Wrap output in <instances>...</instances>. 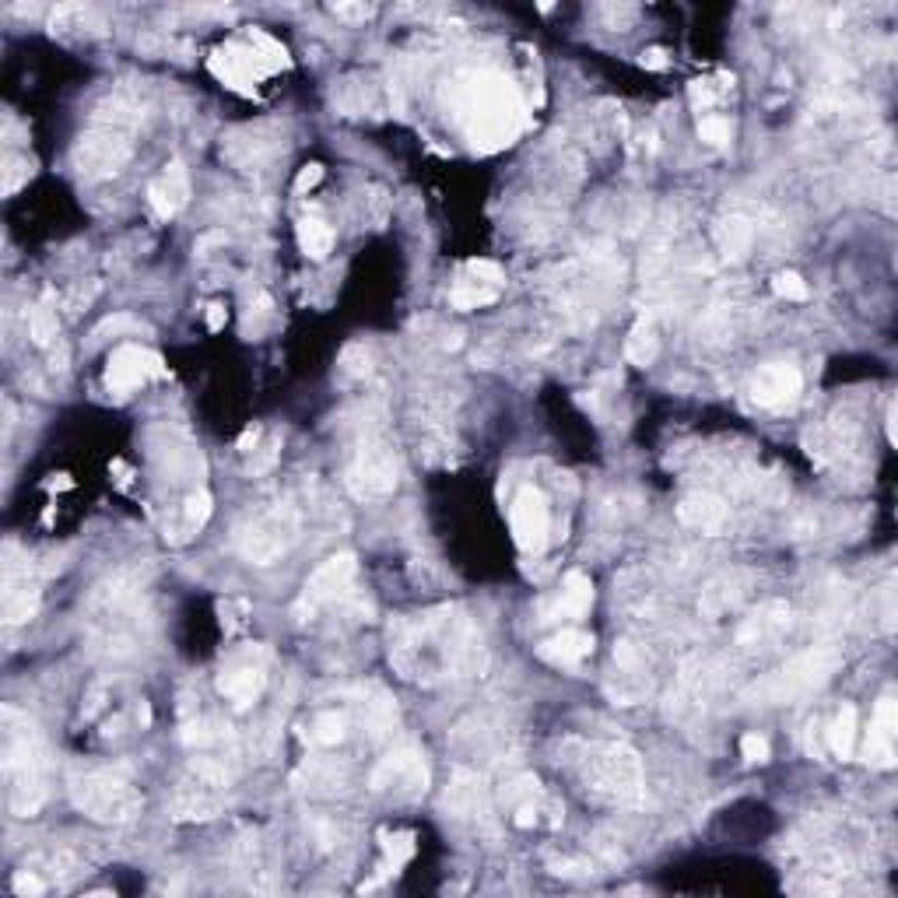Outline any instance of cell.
Here are the masks:
<instances>
[{
	"label": "cell",
	"instance_id": "cell-1",
	"mask_svg": "<svg viewBox=\"0 0 898 898\" xmlns=\"http://www.w3.org/2000/svg\"><path fill=\"white\" fill-rule=\"evenodd\" d=\"M453 113L478 151H495L516 140L524 127V102L502 74H464L453 85Z\"/></svg>",
	"mask_w": 898,
	"mask_h": 898
},
{
	"label": "cell",
	"instance_id": "cell-2",
	"mask_svg": "<svg viewBox=\"0 0 898 898\" xmlns=\"http://www.w3.org/2000/svg\"><path fill=\"white\" fill-rule=\"evenodd\" d=\"M390 656L404 671V677H425L432 671L450 674L464 660L478 656V642L460 618H450V611H439L415 625H404Z\"/></svg>",
	"mask_w": 898,
	"mask_h": 898
},
{
	"label": "cell",
	"instance_id": "cell-3",
	"mask_svg": "<svg viewBox=\"0 0 898 898\" xmlns=\"http://www.w3.org/2000/svg\"><path fill=\"white\" fill-rule=\"evenodd\" d=\"M4 783L14 817H36L46 803V748L36 723L4 709Z\"/></svg>",
	"mask_w": 898,
	"mask_h": 898
},
{
	"label": "cell",
	"instance_id": "cell-4",
	"mask_svg": "<svg viewBox=\"0 0 898 898\" xmlns=\"http://www.w3.org/2000/svg\"><path fill=\"white\" fill-rule=\"evenodd\" d=\"M576 776L582 790L604 803L632 808L642 797V762L622 740H596L587 745L576 759Z\"/></svg>",
	"mask_w": 898,
	"mask_h": 898
},
{
	"label": "cell",
	"instance_id": "cell-5",
	"mask_svg": "<svg viewBox=\"0 0 898 898\" xmlns=\"http://www.w3.org/2000/svg\"><path fill=\"white\" fill-rule=\"evenodd\" d=\"M67 790H71L74 808L88 814L91 822H102V825H127L140 814V808H145V797H140L134 779L120 768L74 772Z\"/></svg>",
	"mask_w": 898,
	"mask_h": 898
},
{
	"label": "cell",
	"instance_id": "cell-6",
	"mask_svg": "<svg viewBox=\"0 0 898 898\" xmlns=\"http://www.w3.org/2000/svg\"><path fill=\"white\" fill-rule=\"evenodd\" d=\"M134 123H137V109L123 106V99H116L113 113L99 116L91 134H85L82 145H77V155H74L77 169H82L85 176H109V172H116L131 155Z\"/></svg>",
	"mask_w": 898,
	"mask_h": 898
},
{
	"label": "cell",
	"instance_id": "cell-7",
	"mask_svg": "<svg viewBox=\"0 0 898 898\" xmlns=\"http://www.w3.org/2000/svg\"><path fill=\"white\" fill-rule=\"evenodd\" d=\"M835 667H839V653H835L832 645H817V650L794 656L786 667H779L776 674H768L765 681L754 685L751 699H759L762 705H779V702L800 699V696H808V691L822 688Z\"/></svg>",
	"mask_w": 898,
	"mask_h": 898
},
{
	"label": "cell",
	"instance_id": "cell-8",
	"mask_svg": "<svg viewBox=\"0 0 898 898\" xmlns=\"http://www.w3.org/2000/svg\"><path fill=\"white\" fill-rule=\"evenodd\" d=\"M285 64H288L285 46H278L271 36H263V33H254L246 42L225 46V50H218L211 57V71L222 77L225 85L239 88V91H249L260 82V77H267L271 71L285 67Z\"/></svg>",
	"mask_w": 898,
	"mask_h": 898
},
{
	"label": "cell",
	"instance_id": "cell-9",
	"mask_svg": "<svg viewBox=\"0 0 898 898\" xmlns=\"http://www.w3.org/2000/svg\"><path fill=\"white\" fill-rule=\"evenodd\" d=\"M229 790H232V768H225L214 759H197L180 783L172 811H176L180 822H208V817H214L225 808Z\"/></svg>",
	"mask_w": 898,
	"mask_h": 898
},
{
	"label": "cell",
	"instance_id": "cell-10",
	"mask_svg": "<svg viewBox=\"0 0 898 898\" xmlns=\"http://www.w3.org/2000/svg\"><path fill=\"white\" fill-rule=\"evenodd\" d=\"M298 541V509L292 506H274L235 533V551L254 562V565H271Z\"/></svg>",
	"mask_w": 898,
	"mask_h": 898
},
{
	"label": "cell",
	"instance_id": "cell-11",
	"mask_svg": "<svg viewBox=\"0 0 898 898\" xmlns=\"http://www.w3.org/2000/svg\"><path fill=\"white\" fill-rule=\"evenodd\" d=\"M355 576H358V562H355V555H334V558H327V562L320 565V569L306 579L303 596H298V604H295V614H298L303 622L317 618V611L330 607V604L341 601V596L352 590Z\"/></svg>",
	"mask_w": 898,
	"mask_h": 898
},
{
	"label": "cell",
	"instance_id": "cell-12",
	"mask_svg": "<svg viewBox=\"0 0 898 898\" xmlns=\"http://www.w3.org/2000/svg\"><path fill=\"white\" fill-rule=\"evenodd\" d=\"M509 524H513V538L516 544L530 551V555H538L548 544V533H551V513H548V499L541 495V488L533 484H524L513 499V509H509Z\"/></svg>",
	"mask_w": 898,
	"mask_h": 898
},
{
	"label": "cell",
	"instance_id": "cell-13",
	"mask_svg": "<svg viewBox=\"0 0 898 898\" xmlns=\"http://www.w3.org/2000/svg\"><path fill=\"white\" fill-rule=\"evenodd\" d=\"M401 481L397 456L383 446H369L358 453V460L348 467V488L358 499H380L390 495Z\"/></svg>",
	"mask_w": 898,
	"mask_h": 898
},
{
	"label": "cell",
	"instance_id": "cell-14",
	"mask_svg": "<svg viewBox=\"0 0 898 898\" xmlns=\"http://www.w3.org/2000/svg\"><path fill=\"white\" fill-rule=\"evenodd\" d=\"M162 376H165V366L155 352L140 348V344H120L113 358H109L106 386L116 393H131L137 386H145L148 380H162Z\"/></svg>",
	"mask_w": 898,
	"mask_h": 898
},
{
	"label": "cell",
	"instance_id": "cell-15",
	"mask_svg": "<svg viewBox=\"0 0 898 898\" xmlns=\"http://www.w3.org/2000/svg\"><path fill=\"white\" fill-rule=\"evenodd\" d=\"M502 285H506V271H502L495 260H470L467 274L456 281L450 292V306L460 312L492 306V303H499Z\"/></svg>",
	"mask_w": 898,
	"mask_h": 898
},
{
	"label": "cell",
	"instance_id": "cell-16",
	"mask_svg": "<svg viewBox=\"0 0 898 898\" xmlns=\"http://www.w3.org/2000/svg\"><path fill=\"white\" fill-rule=\"evenodd\" d=\"M803 390V376L797 366L790 361H768L759 372L751 376V401L759 407H768V411H783V407H790Z\"/></svg>",
	"mask_w": 898,
	"mask_h": 898
},
{
	"label": "cell",
	"instance_id": "cell-17",
	"mask_svg": "<svg viewBox=\"0 0 898 898\" xmlns=\"http://www.w3.org/2000/svg\"><path fill=\"white\" fill-rule=\"evenodd\" d=\"M425 783H429V772H425V762L415 751H401L383 759V765L372 772V786L383 794H393L401 800H411L418 794H425Z\"/></svg>",
	"mask_w": 898,
	"mask_h": 898
},
{
	"label": "cell",
	"instance_id": "cell-18",
	"mask_svg": "<svg viewBox=\"0 0 898 898\" xmlns=\"http://www.w3.org/2000/svg\"><path fill=\"white\" fill-rule=\"evenodd\" d=\"M39 607V582L33 565L8 558L4 562V622L8 625H25Z\"/></svg>",
	"mask_w": 898,
	"mask_h": 898
},
{
	"label": "cell",
	"instance_id": "cell-19",
	"mask_svg": "<svg viewBox=\"0 0 898 898\" xmlns=\"http://www.w3.org/2000/svg\"><path fill=\"white\" fill-rule=\"evenodd\" d=\"M263 688H267V671L254 653L232 660L222 671V677H218V691L232 702V709H249L263 696Z\"/></svg>",
	"mask_w": 898,
	"mask_h": 898
},
{
	"label": "cell",
	"instance_id": "cell-20",
	"mask_svg": "<svg viewBox=\"0 0 898 898\" xmlns=\"http://www.w3.org/2000/svg\"><path fill=\"white\" fill-rule=\"evenodd\" d=\"M895 737H898V705L891 696H885L874 709L871 734H866V745H863V759L877 768H891L895 765Z\"/></svg>",
	"mask_w": 898,
	"mask_h": 898
},
{
	"label": "cell",
	"instance_id": "cell-21",
	"mask_svg": "<svg viewBox=\"0 0 898 898\" xmlns=\"http://www.w3.org/2000/svg\"><path fill=\"white\" fill-rule=\"evenodd\" d=\"M186 200H190V176H186L183 162L172 159L159 176L151 180L148 204L159 218H172V214H180L186 208Z\"/></svg>",
	"mask_w": 898,
	"mask_h": 898
},
{
	"label": "cell",
	"instance_id": "cell-22",
	"mask_svg": "<svg viewBox=\"0 0 898 898\" xmlns=\"http://www.w3.org/2000/svg\"><path fill=\"white\" fill-rule=\"evenodd\" d=\"M590 653H593V636L579 632V628H565V632L551 636L538 650V656L555 667H576L579 660H587Z\"/></svg>",
	"mask_w": 898,
	"mask_h": 898
},
{
	"label": "cell",
	"instance_id": "cell-23",
	"mask_svg": "<svg viewBox=\"0 0 898 898\" xmlns=\"http://www.w3.org/2000/svg\"><path fill=\"white\" fill-rule=\"evenodd\" d=\"M593 607V579L587 573H569L565 576V587L558 604L551 607V614L544 622H558V618H582Z\"/></svg>",
	"mask_w": 898,
	"mask_h": 898
},
{
	"label": "cell",
	"instance_id": "cell-24",
	"mask_svg": "<svg viewBox=\"0 0 898 898\" xmlns=\"http://www.w3.org/2000/svg\"><path fill=\"white\" fill-rule=\"evenodd\" d=\"M786 628H790V607L783 604H768L762 607L754 618H748V625L740 628V642L745 645H768L776 642Z\"/></svg>",
	"mask_w": 898,
	"mask_h": 898
},
{
	"label": "cell",
	"instance_id": "cell-25",
	"mask_svg": "<svg viewBox=\"0 0 898 898\" xmlns=\"http://www.w3.org/2000/svg\"><path fill=\"white\" fill-rule=\"evenodd\" d=\"M677 516H681L685 524L696 527V530H719L723 524H727V506H723L716 495L696 492V495H688L681 506H677Z\"/></svg>",
	"mask_w": 898,
	"mask_h": 898
},
{
	"label": "cell",
	"instance_id": "cell-26",
	"mask_svg": "<svg viewBox=\"0 0 898 898\" xmlns=\"http://www.w3.org/2000/svg\"><path fill=\"white\" fill-rule=\"evenodd\" d=\"M298 246L309 260H327V254L334 249V229H330L320 214H306L298 222Z\"/></svg>",
	"mask_w": 898,
	"mask_h": 898
},
{
	"label": "cell",
	"instance_id": "cell-27",
	"mask_svg": "<svg viewBox=\"0 0 898 898\" xmlns=\"http://www.w3.org/2000/svg\"><path fill=\"white\" fill-rule=\"evenodd\" d=\"M857 705H842L839 713H835L832 727H828V748L835 759H853L857 751Z\"/></svg>",
	"mask_w": 898,
	"mask_h": 898
},
{
	"label": "cell",
	"instance_id": "cell-28",
	"mask_svg": "<svg viewBox=\"0 0 898 898\" xmlns=\"http://www.w3.org/2000/svg\"><path fill=\"white\" fill-rule=\"evenodd\" d=\"M660 355V334H656V323L653 320H639L632 327V334L625 341V358L632 361V366H653Z\"/></svg>",
	"mask_w": 898,
	"mask_h": 898
},
{
	"label": "cell",
	"instance_id": "cell-29",
	"mask_svg": "<svg viewBox=\"0 0 898 898\" xmlns=\"http://www.w3.org/2000/svg\"><path fill=\"white\" fill-rule=\"evenodd\" d=\"M60 334V320H57V309L50 298H42L39 306L28 309V337H33V344H39V348H46V344H53Z\"/></svg>",
	"mask_w": 898,
	"mask_h": 898
},
{
	"label": "cell",
	"instance_id": "cell-30",
	"mask_svg": "<svg viewBox=\"0 0 898 898\" xmlns=\"http://www.w3.org/2000/svg\"><path fill=\"white\" fill-rule=\"evenodd\" d=\"M719 249H723V257L727 260H740L748 254V246H751V225L745 222V218H727V222L719 225Z\"/></svg>",
	"mask_w": 898,
	"mask_h": 898
},
{
	"label": "cell",
	"instance_id": "cell-31",
	"mask_svg": "<svg viewBox=\"0 0 898 898\" xmlns=\"http://www.w3.org/2000/svg\"><path fill=\"white\" fill-rule=\"evenodd\" d=\"M740 593H745V590H740V582L734 576H723V579H716L713 587L702 593V611L716 618V614L730 611L740 601Z\"/></svg>",
	"mask_w": 898,
	"mask_h": 898
},
{
	"label": "cell",
	"instance_id": "cell-32",
	"mask_svg": "<svg viewBox=\"0 0 898 898\" xmlns=\"http://www.w3.org/2000/svg\"><path fill=\"white\" fill-rule=\"evenodd\" d=\"M344 727H348V723H344L341 713H320L309 727V740L312 745H337L344 737Z\"/></svg>",
	"mask_w": 898,
	"mask_h": 898
},
{
	"label": "cell",
	"instance_id": "cell-33",
	"mask_svg": "<svg viewBox=\"0 0 898 898\" xmlns=\"http://www.w3.org/2000/svg\"><path fill=\"white\" fill-rule=\"evenodd\" d=\"M772 292H776L779 298H786V303H803L811 292H808V281H803L797 271H779L776 278H772Z\"/></svg>",
	"mask_w": 898,
	"mask_h": 898
},
{
	"label": "cell",
	"instance_id": "cell-34",
	"mask_svg": "<svg viewBox=\"0 0 898 898\" xmlns=\"http://www.w3.org/2000/svg\"><path fill=\"white\" fill-rule=\"evenodd\" d=\"M28 176H33V165H28V159H22V155H8L4 159V194H19L22 186L28 183Z\"/></svg>",
	"mask_w": 898,
	"mask_h": 898
},
{
	"label": "cell",
	"instance_id": "cell-35",
	"mask_svg": "<svg viewBox=\"0 0 898 898\" xmlns=\"http://www.w3.org/2000/svg\"><path fill=\"white\" fill-rule=\"evenodd\" d=\"M211 495L208 492H194L190 499H186V506H183V519H186V530H200L204 524L211 519Z\"/></svg>",
	"mask_w": 898,
	"mask_h": 898
},
{
	"label": "cell",
	"instance_id": "cell-36",
	"mask_svg": "<svg viewBox=\"0 0 898 898\" xmlns=\"http://www.w3.org/2000/svg\"><path fill=\"white\" fill-rule=\"evenodd\" d=\"M699 137L705 140V145H713V148L730 145V120H723V116H705V120L699 123Z\"/></svg>",
	"mask_w": 898,
	"mask_h": 898
},
{
	"label": "cell",
	"instance_id": "cell-37",
	"mask_svg": "<svg viewBox=\"0 0 898 898\" xmlns=\"http://www.w3.org/2000/svg\"><path fill=\"white\" fill-rule=\"evenodd\" d=\"M386 853H390V866L397 871L401 863H407V860L415 857V835L411 832L390 835V839H386Z\"/></svg>",
	"mask_w": 898,
	"mask_h": 898
},
{
	"label": "cell",
	"instance_id": "cell-38",
	"mask_svg": "<svg viewBox=\"0 0 898 898\" xmlns=\"http://www.w3.org/2000/svg\"><path fill=\"white\" fill-rule=\"evenodd\" d=\"M768 754H772V748H768V740L762 734H745V737H740V759H745V762L762 765V762H768Z\"/></svg>",
	"mask_w": 898,
	"mask_h": 898
},
{
	"label": "cell",
	"instance_id": "cell-39",
	"mask_svg": "<svg viewBox=\"0 0 898 898\" xmlns=\"http://www.w3.org/2000/svg\"><path fill=\"white\" fill-rule=\"evenodd\" d=\"M278 464V439H271L267 446L254 450V460H249V475H267Z\"/></svg>",
	"mask_w": 898,
	"mask_h": 898
},
{
	"label": "cell",
	"instance_id": "cell-40",
	"mask_svg": "<svg viewBox=\"0 0 898 898\" xmlns=\"http://www.w3.org/2000/svg\"><path fill=\"white\" fill-rule=\"evenodd\" d=\"M11 888L19 891V895H42L46 891V881L36 874V871H19L11 881Z\"/></svg>",
	"mask_w": 898,
	"mask_h": 898
},
{
	"label": "cell",
	"instance_id": "cell-41",
	"mask_svg": "<svg viewBox=\"0 0 898 898\" xmlns=\"http://www.w3.org/2000/svg\"><path fill=\"white\" fill-rule=\"evenodd\" d=\"M323 180V165H306L303 172H298V180H295V194H306L312 190Z\"/></svg>",
	"mask_w": 898,
	"mask_h": 898
},
{
	"label": "cell",
	"instance_id": "cell-42",
	"mask_svg": "<svg viewBox=\"0 0 898 898\" xmlns=\"http://www.w3.org/2000/svg\"><path fill=\"white\" fill-rule=\"evenodd\" d=\"M334 14H337V19H348V22H366L369 14H372V8L369 4H337Z\"/></svg>",
	"mask_w": 898,
	"mask_h": 898
},
{
	"label": "cell",
	"instance_id": "cell-43",
	"mask_svg": "<svg viewBox=\"0 0 898 898\" xmlns=\"http://www.w3.org/2000/svg\"><path fill=\"white\" fill-rule=\"evenodd\" d=\"M225 320H229L225 306H222V303H211V306H208V330H214V334H218V330L225 327Z\"/></svg>",
	"mask_w": 898,
	"mask_h": 898
},
{
	"label": "cell",
	"instance_id": "cell-44",
	"mask_svg": "<svg viewBox=\"0 0 898 898\" xmlns=\"http://www.w3.org/2000/svg\"><path fill=\"white\" fill-rule=\"evenodd\" d=\"M257 443H260V429L254 425V429H246V432H243V439H239V450H243V453H254V450H257Z\"/></svg>",
	"mask_w": 898,
	"mask_h": 898
},
{
	"label": "cell",
	"instance_id": "cell-45",
	"mask_svg": "<svg viewBox=\"0 0 898 898\" xmlns=\"http://www.w3.org/2000/svg\"><path fill=\"white\" fill-rule=\"evenodd\" d=\"M642 64L645 67H664L667 64V53L664 50H642Z\"/></svg>",
	"mask_w": 898,
	"mask_h": 898
}]
</instances>
